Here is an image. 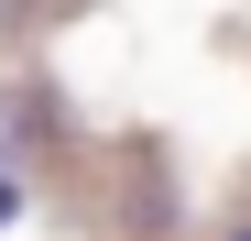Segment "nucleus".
Listing matches in <instances>:
<instances>
[{
	"instance_id": "f257e3e1",
	"label": "nucleus",
	"mask_w": 251,
	"mask_h": 241,
	"mask_svg": "<svg viewBox=\"0 0 251 241\" xmlns=\"http://www.w3.org/2000/svg\"><path fill=\"white\" fill-rule=\"evenodd\" d=\"M0 143H11V165H33V153L66 143V110L33 88V77H0Z\"/></svg>"
},
{
	"instance_id": "7ed1b4c3",
	"label": "nucleus",
	"mask_w": 251,
	"mask_h": 241,
	"mask_svg": "<svg viewBox=\"0 0 251 241\" xmlns=\"http://www.w3.org/2000/svg\"><path fill=\"white\" fill-rule=\"evenodd\" d=\"M219 241H251V219H240V230H219Z\"/></svg>"
},
{
	"instance_id": "f03ea898",
	"label": "nucleus",
	"mask_w": 251,
	"mask_h": 241,
	"mask_svg": "<svg viewBox=\"0 0 251 241\" xmlns=\"http://www.w3.org/2000/svg\"><path fill=\"white\" fill-rule=\"evenodd\" d=\"M22 219V165H0V230Z\"/></svg>"
}]
</instances>
